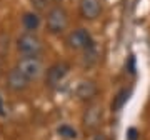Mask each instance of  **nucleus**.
Masks as SVG:
<instances>
[{
    "label": "nucleus",
    "mask_w": 150,
    "mask_h": 140,
    "mask_svg": "<svg viewBox=\"0 0 150 140\" xmlns=\"http://www.w3.org/2000/svg\"><path fill=\"white\" fill-rule=\"evenodd\" d=\"M47 30L52 35H60L69 27V13L64 7L55 5L47 12V20H45Z\"/></svg>",
    "instance_id": "f257e3e1"
},
{
    "label": "nucleus",
    "mask_w": 150,
    "mask_h": 140,
    "mask_svg": "<svg viewBox=\"0 0 150 140\" xmlns=\"http://www.w3.org/2000/svg\"><path fill=\"white\" fill-rule=\"evenodd\" d=\"M17 50L25 57H38L43 52V42L35 32H25L17 38Z\"/></svg>",
    "instance_id": "f03ea898"
},
{
    "label": "nucleus",
    "mask_w": 150,
    "mask_h": 140,
    "mask_svg": "<svg viewBox=\"0 0 150 140\" xmlns=\"http://www.w3.org/2000/svg\"><path fill=\"white\" fill-rule=\"evenodd\" d=\"M103 122V108L100 103H90L88 107L83 110L82 115V127L85 132H97L98 127Z\"/></svg>",
    "instance_id": "7ed1b4c3"
},
{
    "label": "nucleus",
    "mask_w": 150,
    "mask_h": 140,
    "mask_svg": "<svg viewBox=\"0 0 150 140\" xmlns=\"http://www.w3.org/2000/svg\"><path fill=\"white\" fill-rule=\"evenodd\" d=\"M17 69L20 70L28 80H37L43 74V64L38 57H22L17 62Z\"/></svg>",
    "instance_id": "20e7f679"
},
{
    "label": "nucleus",
    "mask_w": 150,
    "mask_h": 140,
    "mask_svg": "<svg viewBox=\"0 0 150 140\" xmlns=\"http://www.w3.org/2000/svg\"><path fill=\"white\" fill-rule=\"evenodd\" d=\"M65 43L70 50H82L83 52L87 47H90L93 43V38H92L90 32L87 28H77V30H74L67 35Z\"/></svg>",
    "instance_id": "39448f33"
},
{
    "label": "nucleus",
    "mask_w": 150,
    "mask_h": 140,
    "mask_svg": "<svg viewBox=\"0 0 150 140\" xmlns=\"http://www.w3.org/2000/svg\"><path fill=\"white\" fill-rule=\"evenodd\" d=\"M69 72H70V65L65 64V62H57V64L50 65L47 69V74H45L47 87H50V88L59 87L65 80V77L69 75Z\"/></svg>",
    "instance_id": "423d86ee"
},
{
    "label": "nucleus",
    "mask_w": 150,
    "mask_h": 140,
    "mask_svg": "<svg viewBox=\"0 0 150 140\" xmlns=\"http://www.w3.org/2000/svg\"><path fill=\"white\" fill-rule=\"evenodd\" d=\"M98 93V87L93 80H80L75 87V97L82 102H92Z\"/></svg>",
    "instance_id": "0eeeda50"
},
{
    "label": "nucleus",
    "mask_w": 150,
    "mask_h": 140,
    "mask_svg": "<svg viewBox=\"0 0 150 140\" xmlns=\"http://www.w3.org/2000/svg\"><path fill=\"white\" fill-rule=\"evenodd\" d=\"M28 83H30V80H28L27 77L22 74L20 70L17 69H12L8 74H7V87L10 88L12 92H23L28 88Z\"/></svg>",
    "instance_id": "6e6552de"
},
{
    "label": "nucleus",
    "mask_w": 150,
    "mask_h": 140,
    "mask_svg": "<svg viewBox=\"0 0 150 140\" xmlns=\"http://www.w3.org/2000/svg\"><path fill=\"white\" fill-rule=\"evenodd\" d=\"M80 15L85 20H95L102 13V2L100 0H80L79 2Z\"/></svg>",
    "instance_id": "1a4fd4ad"
},
{
    "label": "nucleus",
    "mask_w": 150,
    "mask_h": 140,
    "mask_svg": "<svg viewBox=\"0 0 150 140\" xmlns=\"http://www.w3.org/2000/svg\"><path fill=\"white\" fill-rule=\"evenodd\" d=\"M40 23H42V20H40V15H38L37 12H25L22 15V25H23V28L27 32H35V30H38Z\"/></svg>",
    "instance_id": "9d476101"
},
{
    "label": "nucleus",
    "mask_w": 150,
    "mask_h": 140,
    "mask_svg": "<svg viewBox=\"0 0 150 140\" xmlns=\"http://www.w3.org/2000/svg\"><path fill=\"white\" fill-rule=\"evenodd\" d=\"M98 62V49H97V43L93 42L90 47H87L83 50V55H82V65L85 69H90Z\"/></svg>",
    "instance_id": "9b49d317"
},
{
    "label": "nucleus",
    "mask_w": 150,
    "mask_h": 140,
    "mask_svg": "<svg viewBox=\"0 0 150 140\" xmlns=\"http://www.w3.org/2000/svg\"><path fill=\"white\" fill-rule=\"evenodd\" d=\"M129 97H130V90H129V88H122V90L118 92L117 95L113 97V100H112V110H113V112L122 110L123 105H125L127 100H129Z\"/></svg>",
    "instance_id": "f8f14e48"
},
{
    "label": "nucleus",
    "mask_w": 150,
    "mask_h": 140,
    "mask_svg": "<svg viewBox=\"0 0 150 140\" xmlns=\"http://www.w3.org/2000/svg\"><path fill=\"white\" fill-rule=\"evenodd\" d=\"M57 134L62 137V139H65V140H75L77 139V130L72 127V125H69V124H62L57 129Z\"/></svg>",
    "instance_id": "ddd939ff"
},
{
    "label": "nucleus",
    "mask_w": 150,
    "mask_h": 140,
    "mask_svg": "<svg viewBox=\"0 0 150 140\" xmlns=\"http://www.w3.org/2000/svg\"><path fill=\"white\" fill-rule=\"evenodd\" d=\"M48 2H50V0H32V5H33L35 10L42 12V10H47Z\"/></svg>",
    "instance_id": "4468645a"
},
{
    "label": "nucleus",
    "mask_w": 150,
    "mask_h": 140,
    "mask_svg": "<svg viewBox=\"0 0 150 140\" xmlns=\"http://www.w3.org/2000/svg\"><path fill=\"white\" fill-rule=\"evenodd\" d=\"M7 115H8V110H7V105H5V102H4V97L0 95V117L5 119Z\"/></svg>",
    "instance_id": "2eb2a0df"
},
{
    "label": "nucleus",
    "mask_w": 150,
    "mask_h": 140,
    "mask_svg": "<svg viewBox=\"0 0 150 140\" xmlns=\"http://www.w3.org/2000/svg\"><path fill=\"white\" fill-rule=\"evenodd\" d=\"M87 140H107V137L100 132H92V135H88V139Z\"/></svg>",
    "instance_id": "dca6fc26"
},
{
    "label": "nucleus",
    "mask_w": 150,
    "mask_h": 140,
    "mask_svg": "<svg viewBox=\"0 0 150 140\" xmlns=\"http://www.w3.org/2000/svg\"><path fill=\"white\" fill-rule=\"evenodd\" d=\"M137 139H139L137 129H129L127 130V140H137Z\"/></svg>",
    "instance_id": "f3484780"
},
{
    "label": "nucleus",
    "mask_w": 150,
    "mask_h": 140,
    "mask_svg": "<svg viewBox=\"0 0 150 140\" xmlns=\"http://www.w3.org/2000/svg\"><path fill=\"white\" fill-rule=\"evenodd\" d=\"M0 74H2V65H0Z\"/></svg>",
    "instance_id": "a211bd4d"
},
{
    "label": "nucleus",
    "mask_w": 150,
    "mask_h": 140,
    "mask_svg": "<svg viewBox=\"0 0 150 140\" xmlns=\"http://www.w3.org/2000/svg\"><path fill=\"white\" fill-rule=\"evenodd\" d=\"M54 2H62V0H54Z\"/></svg>",
    "instance_id": "6ab92c4d"
}]
</instances>
